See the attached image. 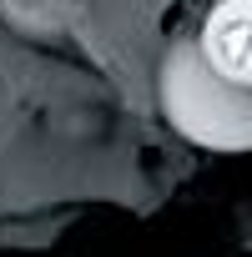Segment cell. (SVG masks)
Masks as SVG:
<instances>
[{
  "label": "cell",
  "instance_id": "6da1fadb",
  "mask_svg": "<svg viewBox=\"0 0 252 257\" xmlns=\"http://www.w3.org/2000/svg\"><path fill=\"white\" fill-rule=\"evenodd\" d=\"M162 116L207 152H252V86L222 76L202 46V36H182L167 46L157 71Z\"/></svg>",
  "mask_w": 252,
  "mask_h": 257
},
{
  "label": "cell",
  "instance_id": "7a4b0ae2",
  "mask_svg": "<svg viewBox=\"0 0 252 257\" xmlns=\"http://www.w3.org/2000/svg\"><path fill=\"white\" fill-rule=\"evenodd\" d=\"M202 46L222 76L252 86V0H217L202 21Z\"/></svg>",
  "mask_w": 252,
  "mask_h": 257
}]
</instances>
